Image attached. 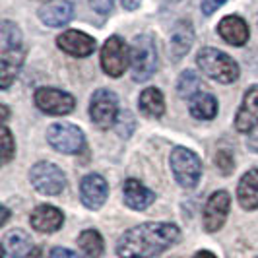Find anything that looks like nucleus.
Segmentation results:
<instances>
[{"instance_id":"1","label":"nucleus","mask_w":258,"mask_h":258,"mask_svg":"<svg viewBox=\"0 0 258 258\" xmlns=\"http://www.w3.org/2000/svg\"><path fill=\"white\" fill-rule=\"evenodd\" d=\"M181 231L173 223L150 221L136 225L124 233L116 243V254L120 258H155L175 245Z\"/></svg>"},{"instance_id":"2","label":"nucleus","mask_w":258,"mask_h":258,"mask_svg":"<svg viewBox=\"0 0 258 258\" xmlns=\"http://www.w3.org/2000/svg\"><path fill=\"white\" fill-rule=\"evenodd\" d=\"M22 33L14 22L4 20L0 24V88H10L24 64Z\"/></svg>"},{"instance_id":"3","label":"nucleus","mask_w":258,"mask_h":258,"mask_svg":"<svg viewBox=\"0 0 258 258\" xmlns=\"http://www.w3.org/2000/svg\"><path fill=\"white\" fill-rule=\"evenodd\" d=\"M130 66L136 82H146L157 70V49L155 39L150 33L136 35L130 45Z\"/></svg>"},{"instance_id":"4","label":"nucleus","mask_w":258,"mask_h":258,"mask_svg":"<svg viewBox=\"0 0 258 258\" xmlns=\"http://www.w3.org/2000/svg\"><path fill=\"white\" fill-rule=\"evenodd\" d=\"M196 62L208 78H212L220 84H231L239 78V64L229 54L218 51L214 47H204L198 52Z\"/></svg>"},{"instance_id":"5","label":"nucleus","mask_w":258,"mask_h":258,"mask_svg":"<svg viewBox=\"0 0 258 258\" xmlns=\"http://www.w3.org/2000/svg\"><path fill=\"white\" fill-rule=\"evenodd\" d=\"M169 163H171L175 179L182 188H194L198 184L200 175H202V161L192 150H186L181 146L175 148L171 152Z\"/></svg>"},{"instance_id":"6","label":"nucleus","mask_w":258,"mask_h":258,"mask_svg":"<svg viewBox=\"0 0 258 258\" xmlns=\"http://www.w3.org/2000/svg\"><path fill=\"white\" fill-rule=\"evenodd\" d=\"M29 181L35 186V190L41 194H60L66 186V177L62 169H58L54 163L49 161H39L29 171Z\"/></svg>"},{"instance_id":"7","label":"nucleus","mask_w":258,"mask_h":258,"mask_svg":"<svg viewBox=\"0 0 258 258\" xmlns=\"http://www.w3.org/2000/svg\"><path fill=\"white\" fill-rule=\"evenodd\" d=\"M128 62L130 52L124 39H120L118 35L107 39L103 49H101V68L105 74L111 78H120L124 74Z\"/></svg>"},{"instance_id":"8","label":"nucleus","mask_w":258,"mask_h":258,"mask_svg":"<svg viewBox=\"0 0 258 258\" xmlns=\"http://www.w3.org/2000/svg\"><path fill=\"white\" fill-rule=\"evenodd\" d=\"M47 142L51 144L56 152L62 154H80L84 150V132L68 122H56L47 130Z\"/></svg>"},{"instance_id":"9","label":"nucleus","mask_w":258,"mask_h":258,"mask_svg":"<svg viewBox=\"0 0 258 258\" xmlns=\"http://www.w3.org/2000/svg\"><path fill=\"white\" fill-rule=\"evenodd\" d=\"M90 116L99 128L115 126L118 116V101L116 95L109 90H97L91 95L90 101Z\"/></svg>"},{"instance_id":"10","label":"nucleus","mask_w":258,"mask_h":258,"mask_svg":"<svg viewBox=\"0 0 258 258\" xmlns=\"http://www.w3.org/2000/svg\"><path fill=\"white\" fill-rule=\"evenodd\" d=\"M35 105L47 115H68L74 111L76 99L56 88H39L35 91Z\"/></svg>"},{"instance_id":"11","label":"nucleus","mask_w":258,"mask_h":258,"mask_svg":"<svg viewBox=\"0 0 258 258\" xmlns=\"http://www.w3.org/2000/svg\"><path fill=\"white\" fill-rule=\"evenodd\" d=\"M229 206H231V196L225 190H218L208 198L204 206V229L208 233H216L223 227L229 214Z\"/></svg>"},{"instance_id":"12","label":"nucleus","mask_w":258,"mask_h":258,"mask_svg":"<svg viewBox=\"0 0 258 258\" xmlns=\"http://www.w3.org/2000/svg\"><path fill=\"white\" fill-rule=\"evenodd\" d=\"M109 196V186L101 175L90 173L86 175L80 182V198L84 202V206L90 210H99L105 204Z\"/></svg>"},{"instance_id":"13","label":"nucleus","mask_w":258,"mask_h":258,"mask_svg":"<svg viewBox=\"0 0 258 258\" xmlns=\"http://www.w3.org/2000/svg\"><path fill=\"white\" fill-rule=\"evenodd\" d=\"M56 45L64 52L72 54V56H90L95 51V39L90 37L84 31H76V29H66L56 37Z\"/></svg>"},{"instance_id":"14","label":"nucleus","mask_w":258,"mask_h":258,"mask_svg":"<svg viewBox=\"0 0 258 258\" xmlns=\"http://www.w3.org/2000/svg\"><path fill=\"white\" fill-rule=\"evenodd\" d=\"M258 126V84L246 90L241 109L235 116V128L239 132H252Z\"/></svg>"},{"instance_id":"15","label":"nucleus","mask_w":258,"mask_h":258,"mask_svg":"<svg viewBox=\"0 0 258 258\" xmlns=\"http://www.w3.org/2000/svg\"><path fill=\"white\" fill-rule=\"evenodd\" d=\"M194 43V29L192 24L186 22V20H181L177 22L175 27H173V33H171V39H169V54L175 62H179L186 52L190 51Z\"/></svg>"},{"instance_id":"16","label":"nucleus","mask_w":258,"mask_h":258,"mask_svg":"<svg viewBox=\"0 0 258 258\" xmlns=\"http://www.w3.org/2000/svg\"><path fill=\"white\" fill-rule=\"evenodd\" d=\"M74 16V6L68 0H51L39 8V20L49 27L66 26Z\"/></svg>"},{"instance_id":"17","label":"nucleus","mask_w":258,"mask_h":258,"mask_svg":"<svg viewBox=\"0 0 258 258\" xmlns=\"http://www.w3.org/2000/svg\"><path fill=\"white\" fill-rule=\"evenodd\" d=\"M29 221H31V227H33L35 231L54 233L62 227L64 216H62V212H60L58 208L43 204V206H37L33 212H31Z\"/></svg>"},{"instance_id":"18","label":"nucleus","mask_w":258,"mask_h":258,"mask_svg":"<svg viewBox=\"0 0 258 258\" xmlns=\"http://www.w3.org/2000/svg\"><path fill=\"white\" fill-rule=\"evenodd\" d=\"M122 196H124V204L132 210H146L152 206L155 200V192H152L148 186H144L136 179H128L122 184Z\"/></svg>"},{"instance_id":"19","label":"nucleus","mask_w":258,"mask_h":258,"mask_svg":"<svg viewBox=\"0 0 258 258\" xmlns=\"http://www.w3.org/2000/svg\"><path fill=\"white\" fill-rule=\"evenodd\" d=\"M218 33L221 35L223 41H227L229 45L235 47H243L246 41H248V26L243 18L239 16H227L223 18L218 26Z\"/></svg>"},{"instance_id":"20","label":"nucleus","mask_w":258,"mask_h":258,"mask_svg":"<svg viewBox=\"0 0 258 258\" xmlns=\"http://www.w3.org/2000/svg\"><path fill=\"white\" fill-rule=\"evenodd\" d=\"M237 198L245 210L258 208V169H248L241 177L237 186Z\"/></svg>"},{"instance_id":"21","label":"nucleus","mask_w":258,"mask_h":258,"mask_svg":"<svg viewBox=\"0 0 258 258\" xmlns=\"http://www.w3.org/2000/svg\"><path fill=\"white\" fill-rule=\"evenodd\" d=\"M2 248L8 256L12 258H26L31 254L33 250V241L26 231L22 229H14V231L6 233L4 235V241H2Z\"/></svg>"},{"instance_id":"22","label":"nucleus","mask_w":258,"mask_h":258,"mask_svg":"<svg viewBox=\"0 0 258 258\" xmlns=\"http://www.w3.org/2000/svg\"><path fill=\"white\" fill-rule=\"evenodd\" d=\"M140 111L146 116H152V118H159V116L165 113V99H163V93L157 90V88H148L140 93Z\"/></svg>"},{"instance_id":"23","label":"nucleus","mask_w":258,"mask_h":258,"mask_svg":"<svg viewBox=\"0 0 258 258\" xmlns=\"http://www.w3.org/2000/svg\"><path fill=\"white\" fill-rule=\"evenodd\" d=\"M190 115L198 120H210L218 115V101L212 93L202 91L190 99Z\"/></svg>"},{"instance_id":"24","label":"nucleus","mask_w":258,"mask_h":258,"mask_svg":"<svg viewBox=\"0 0 258 258\" xmlns=\"http://www.w3.org/2000/svg\"><path fill=\"white\" fill-rule=\"evenodd\" d=\"M78 245L88 258H99L103 254V239H101L99 231H95V229H86L80 233Z\"/></svg>"},{"instance_id":"25","label":"nucleus","mask_w":258,"mask_h":258,"mask_svg":"<svg viewBox=\"0 0 258 258\" xmlns=\"http://www.w3.org/2000/svg\"><path fill=\"white\" fill-rule=\"evenodd\" d=\"M202 90H204V84H202L200 76H196V72H192V70L182 72L179 82H177V93L182 99H192L194 95L202 93Z\"/></svg>"},{"instance_id":"26","label":"nucleus","mask_w":258,"mask_h":258,"mask_svg":"<svg viewBox=\"0 0 258 258\" xmlns=\"http://www.w3.org/2000/svg\"><path fill=\"white\" fill-rule=\"evenodd\" d=\"M134 126H136V120H134L132 113L130 111H120L115 122L116 134L122 136V138H128L130 134H132V130H134Z\"/></svg>"},{"instance_id":"27","label":"nucleus","mask_w":258,"mask_h":258,"mask_svg":"<svg viewBox=\"0 0 258 258\" xmlns=\"http://www.w3.org/2000/svg\"><path fill=\"white\" fill-rule=\"evenodd\" d=\"M214 163L218 165L221 175H231L235 171V159H233V154L229 150H218V154L214 157Z\"/></svg>"},{"instance_id":"28","label":"nucleus","mask_w":258,"mask_h":258,"mask_svg":"<svg viewBox=\"0 0 258 258\" xmlns=\"http://www.w3.org/2000/svg\"><path fill=\"white\" fill-rule=\"evenodd\" d=\"M0 142H2V163L6 165L14 157V154H16V144H14L12 132L6 128V126L2 128V138H0Z\"/></svg>"},{"instance_id":"29","label":"nucleus","mask_w":258,"mask_h":258,"mask_svg":"<svg viewBox=\"0 0 258 258\" xmlns=\"http://www.w3.org/2000/svg\"><path fill=\"white\" fill-rule=\"evenodd\" d=\"M225 2H227V0H202L200 10H202V14H204V16H212V14L216 12L218 8H221Z\"/></svg>"},{"instance_id":"30","label":"nucleus","mask_w":258,"mask_h":258,"mask_svg":"<svg viewBox=\"0 0 258 258\" xmlns=\"http://www.w3.org/2000/svg\"><path fill=\"white\" fill-rule=\"evenodd\" d=\"M90 2L97 14H109L115 6V0H90Z\"/></svg>"},{"instance_id":"31","label":"nucleus","mask_w":258,"mask_h":258,"mask_svg":"<svg viewBox=\"0 0 258 258\" xmlns=\"http://www.w3.org/2000/svg\"><path fill=\"white\" fill-rule=\"evenodd\" d=\"M51 258H80V256H78L74 250H70V248L56 246V248H52L51 250Z\"/></svg>"},{"instance_id":"32","label":"nucleus","mask_w":258,"mask_h":258,"mask_svg":"<svg viewBox=\"0 0 258 258\" xmlns=\"http://www.w3.org/2000/svg\"><path fill=\"white\" fill-rule=\"evenodd\" d=\"M246 148H248L252 154H258V126L248 134V138H246Z\"/></svg>"},{"instance_id":"33","label":"nucleus","mask_w":258,"mask_h":258,"mask_svg":"<svg viewBox=\"0 0 258 258\" xmlns=\"http://www.w3.org/2000/svg\"><path fill=\"white\" fill-rule=\"evenodd\" d=\"M120 2H122V6L126 10H136L140 6V0H120Z\"/></svg>"},{"instance_id":"34","label":"nucleus","mask_w":258,"mask_h":258,"mask_svg":"<svg viewBox=\"0 0 258 258\" xmlns=\"http://www.w3.org/2000/svg\"><path fill=\"white\" fill-rule=\"evenodd\" d=\"M192 258H218V256L212 254V252H208V250H200V252H196Z\"/></svg>"},{"instance_id":"35","label":"nucleus","mask_w":258,"mask_h":258,"mask_svg":"<svg viewBox=\"0 0 258 258\" xmlns=\"http://www.w3.org/2000/svg\"><path fill=\"white\" fill-rule=\"evenodd\" d=\"M10 218V212H8V208H2V221H0V225H4L6 221Z\"/></svg>"},{"instance_id":"36","label":"nucleus","mask_w":258,"mask_h":258,"mask_svg":"<svg viewBox=\"0 0 258 258\" xmlns=\"http://www.w3.org/2000/svg\"><path fill=\"white\" fill-rule=\"evenodd\" d=\"M0 111H2V122H6V118H8V109H6V105H0Z\"/></svg>"},{"instance_id":"37","label":"nucleus","mask_w":258,"mask_h":258,"mask_svg":"<svg viewBox=\"0 0 258 258\" xmlns=\"http://www.w3.org/2000/svg\"><path fill=\"white\" fill-rule=\"evenodd\" d=\"M47 2H51V0H47Z\"/></svg>"}]
</instances>
